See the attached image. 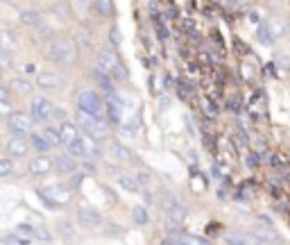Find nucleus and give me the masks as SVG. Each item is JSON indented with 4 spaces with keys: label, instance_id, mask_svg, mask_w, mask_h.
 <instances>
[{
    "label": "nucleus",
    "instance_id": "1",
    "mask_svg": "<svg viewBox=\"0 0 290 245\" xmlns=\"http://www.w3.org/2000/svg\"><path fill=\"white\" fill-rule=\"evenodd\" d=\"M48 59L54 61V64H61V66H68L77 59V48H75V41L66 39V37H59V39H53L46 48Z\"/></svg>",
    "mask_w": 290,
    "mask_h": 245
},
{
    "label": "nucleus",
    "instance_id": "2",
    "mask_svg": "<svg viewBox=\"0 0 290 245\" xmlns=\"http://www.w3.org/2000/svg\"><path fill=\"white\" fill-rule=\"evenodd\" d=\"M95 66H100L105 73H109L113 80H118V82H125L127 77H129V71L125 68L123 59L118 57V53H116L113 48H102V50H100L98 64H95Z\"/></svg>",
    "mask_w": 290,
    "mask_h": 245
},
{
    "label": "nucleus",
    "instance_id": "3",
    "mask_svg": "<svg viewBox=\"0 0 290 245\" xmlns=\"http://www.w3.org/2000/svg\"><path fill=\"white\" fill-rule=\"evenodd\" d=\"M75 120H77L79 130H82L86 136H91V139H95V141L105 139L107 132H109V125H107L105 118H100V116H95V113L84 112V109H77Z\"/></svg>",
    "mask_w": 290,
    "mask_h": 245
},
{
    "label": "nucleus",
    "instance_id": "4",
    "mask_svg": "<svg viewBox=\"0 0 290 245\" xmlns=\"http://www.w3.org/2000/svg\"><path fill=\"white\" fill-rule=\"evenodd\" d=\"M75 100H77V109H84V112L95 113V116H100V118H105L107 105L100 100V95L95 91H91V89H82Z\"/></svg>",
    "mask_w": 290,
    "mask_h": 245
},
{
    "label": "nucleus",
    "instance_id": "5",
    "mask_svg": "<svg viewBox=\"0 0 290 245\" xmlns=\"http://www.w3.org/2000/svg\"><path fill=\"white\" fill-rule=\"evenodd\" d=\"M288 32V23L281 19H272V20H263L261 25H258V41L261 43H272V41H277L279 37H284Z\"/></svg>",
    "mask_w": 290,
    "mask_h": 245
},
{
    "label": "nucleus",
    "instance_id": "6",
    "mask_svg": "<svg viewBox=\"0 0 290 245\" xmlns=\"http://www.w3.org/2000/svg\"><path fill=\"white\" fill-rule=\"evenodd\" d=\"M54 109H57V107H54L48 98H43V95H36V98L30 100V113H32V120L34 123H39V125L48 123L50 118H54Z\"/></svg>",
    "mask_w": 290,
    "mask_h": 245
},
{
    "label": "nucleus",
    "instance_id": "7",
    "mask_svg": "<svg viewBox=\"0 0 290 245\" xmlns=\"http://www.w3.org/2000/svg\"><path fill=\"white\" fill-rule=\"evenodd\" d=\"M32 116H25L20 112H12L7 116V127L14 136H30L32 134Z\"/></svg>",
    "mask_w": 290,
    "mask_h": 245
},
{
    "label": "nucleus",
    "instance_id": "8",
    "mask_svg": "<svg viewBox=\"0 0 290 245\" xmlns=\"http://www.w3.org/2000/svg\"><path fill=\"white\" fill-rule=\"evenodd\" d=\"M91 136H77V139L72 141L68 148V154H72L75 159H86L89 154H93V157H100V150L91 143Z\"/></svg>",
    "mask_w": 290,
    "mask_h": 245
},
{
    "label": "nucleus",
    "instance_id": "9",
    "mask_svg": "<svg viewBox=\"0 0 290 245\" xmlns=\"http://www.w3.org/2000/svg\"><path fill=\"white\" fill-rule=\"evenodd\" d=\"M36 86L39 89H46V91H59V89H64V82H61L59 75L54 73H39L36 75Z\"/></svg>",
    "mask_w": 290,
    "mask_h": 245
},
{
    "label": "nucleus",
    "instance_id": "10",
    "mask_svg": "<svg viewBox=\"0 0 290 245\" xmlns=\"http://www.w3.org/2000/svg\"><path fill=\"white\" fill-rule=\"evenodd\" d=\"M91 77L95 80V84L102 89L105 93H116V86H113V77L109 73H105L100 66L91 68Z\"/></svg>",
    "mask_w": 290,
    "mask_h": 245
},
{
    "label": "nucleus",
    "instance_id": "11",
    "mask_svg": "<svg viewBox=\"0 0 290 245\" xmlns=\"http://www.w3.org/2000/svg\"><path fill=\"white\" fill-rule=\"evenodd\" d=\"M184 218H186V209L181 205L172 202L170 207H165V225L168 227H175L179 223H184Z\"/></svg>",
    "mask_w": 290,
    "mask_h": 245
},
{
    "label": "nucleus",
    "instance_id": "12",
    "mask_svg": "<svg viewBox=\"0 0 290 245\" xmlns=\"http://www.w3.org/2000/svg\"><path fill=\"white\" fill-rule=\"evenodd\" d=\"M20 23L27 27H36L41 32H46V23H43V16L39 12H34V9H25V12L20 14Z\"/></svg>",
    "mask_w": 290,
    "mask_h": 245
},
{
    "label": "nucleus",
    "instance_id": "13",
    "mask_svg": "<svg viewBox=\"0 0 290 245\" xmlns=\"http://www.w3.org/2000/svg\"><path fill=\"white\" fill-rule=\"evenodd\" d=\"M77 220L84 227H98L100 225V213L95 211V209H91V207H79Z\"/></svg>",
    "mask_w": 290,
    "mask_h": 245
},
{
    "label": "nucleus",
    "instance_id": "14",
    "mask_svg": "<svg viewBox=\"0 0 290 245\" xmlns=\"http://www.w3.org/2000/svg\"><path fill=\"white\" fill-rule=\"evenodd\" d=\"M0 50L7 55H12L18 50V37L14 32H9V30H2L0 32Z\"/></svg>",
    "mask_w": 290,
    "mask_h": 245
},
{
    "label": "nucleus",
    "instance_id": "15",
    "mask_svg": "<svg viewBox=\"0 0 290 245\" xmlns=\"http://www.w3.org/2000/svg\"><path fill=\"white\" fill-rule=\"evenodd\" d=\"M5 150H7L9 157H25L27 154V143L23 141V136H12V139L7 141Z\"/></svg>",
    "mask_w": 290,
    "mask_h": 245
},
{
    "label": "nucleus",
    "instance_id": "16",
    "mask_svg": "<svg viewBox=\"0 0 290 245\" xmlns=\"http://www.w3.org/2000/svg\"><path fill=\"white\" fill-rule=\"evenodd\" d=\"M54 168H59L66 175H72V172H77V161H75L72 154H57L54 157Z\"/></svg>",
    "mask_w": 290,
    "mask_h": 245
},
{
    "label": "nucleus",
    "instance_id": "17",
    "mask_svg": "<svg viewBox=\"0 0 290 245\" xmlns=\"http://www.w3.org/2000/svg\"><path fill=\"white\" fill-rule=\"evenodd\" d=\"M30 143H32V148L36 150V152H50L53 150V143H50V139H48L43 132H32L30 134Z\"/></svg>",
    "mask_w": 290,
    "mask_h": 245
},
{
    "label": "nucleus",
    "instance_id": "18",
    "mask_svg": "<svg viewBox=\"0 0 290 245\" xmlns=\"http://www.w3.org/2000/svg\"><path fill=\"white\" fill-rule=\"evenodd\" d=\"M59 132H61V146H71L72 141L79 136V134H77V127L72 125V123H64V125L59 127Z\"/></svg>",
    "mask_w": 290,
    "mask_h": 245
},
{
    "label": "nucleus",
    "instance_id": "19",
    "mask_svg": "<svg viewBox=\"0 0 290 245\" xmlns=\"http://www.w3.org/2000/svg\"><path fill=\"white\" fill-rule=\"evenodd\" d=\"M50 161L46 159V157H36V159H32L30 161V166H27V168H30V172H32V175H46L48 170H50Z\"/></svg>",
    "mask_w": 290,
    "mask_h": 245
},
{
    "label": "nucleus",
    "instance_id": "20",
    "mask_svg": "<svg viewBox=\"0 0 290 245\" xmlns=\"http://www.w3.org/2000/svg\"><path fill=\"white\" fill-rule=\"evenodd\" d=\"M12 89L16 93H20V95H30V93H32V84H30L25 77H16V80H12Z\"/></svg>",
    "mask_w": 290,
    "mask_h": 245
},
{
    "label": "nucleus",
    "instance_id": "21",
    "mask_svg": "<svg viewBox=\"0 0 290 245\" xmlns=\"http://www.w3.org/2000/svg\"><path fill=\"white\" fill-rule=\"evenodd\" d=\"M43 134L50 139V143H53V146H61V132L57 130V127H46V130H43Z\"/></svg>",
    "mask_w": 290,
    "mask_h": 245
},
{
    "label": "nucleus",
    "instance_id": "22",
    "mask_svg": "<svg viewBox=\"0 0 290 245\" xmlns=\"http://www.w3.org/2000/svg\"><path fill=\"white\" fill-rule=\"evenodd\" d=\"M12 170H14V164H12V159H9V154H7V157L0 159V177H9Z\"/></svg>",
    "mask_w": 290,
    "mask_h": 245
},
{
    "label": "nucleus",
    "instance_id": "23",
    "mask_svg": "<svg viewBox=\"0 0 290 245\" xmlns=\"http://www.w3.org/2000/svg\"><path fill=\"white\" fill-rule=\"evenodd\" d=\"M147 211H145V207H134V223H139V225H147Z\"/></svg>",
    "mask_w": 290,
    "mask_h": 245
},
{
    "label": "nucleus",
    "instance_id": "24",
    "mask_svg": "<svg viewBox=\"0 0 290 245\" xmlns=\"http://www.w3.org/2000/svg\"><path fill=\"white\" fill-rule=\"evenodd\" d=\"M98 12L102 16H113V0H98Z\"/></svg>",
    "mask_w": 290,
    "mask_h": 245
},
{
    "label": "nucleus",
    "instance_id": "25",
    "mask_svg": "<svg viewBox=\"0 0 290 245\" xmlns=\"http://www.w3.org/2000/svg\"><path fill=\"white\" fill-rule=\"evenodd\" d=\"M227 243L229 245H247V241H245V236H240V234H229V236H227Z\"/></svg>",
    "mask_w": 290,
    "mask_h": 245
},
{
    "label": "nucleus",
    "instance_id": "26",
    "mask_svg": "<svg viewBox=\"0 0 290 245\" xmlns=\"http://www.w3.org/2000/svg\"><path fill=\"white\" fill-rule=\"evenodd\" d=\"M120 184L125 186L127 191H139V186H136V182H134V179H129V177H120Z\"/></svg>",
    "mask_w": 290,
    "mask_h": 245
},
{
    "label": "nucleus",
    "instance_id": "27",
    "mask_svg": "<svg viewBox=\"0 0 290 245\" xmlns=\"http://www.w3.org/2000/svg\"><path fill=\"white\" fill-rule=\"evenodd\" d=\"M186 245H209V241L204 239H198V236H186V239H181Z\"/></svg>",
    "mask_w": 290,
    "mask_h": 245
},
{
    "label": "nucleus",
    "instance_id": "28",
    "mask_svg": "<svg viewBox=\"0 0 290 245\" xmlns=\"http://www.w3.org/2000/svg\"><path fill=\"white\" fill-rule=\"evenodd\" d=\"M116 154H118L120 159H132V152H129V150H125L123 146H116Z\"/></svg>",
    "mask_w": 290,
    "mask_h": 245
},
{
    "label": "nucleus",
    "instance_id": "29",
    "mask_svg": "<svg viewBox=\"0 0 290 245\" xmlns=\"http://www.w3.org/2000/svg\"><path fill=\"white\" fill-rule=\"evenodd\" d=\"M254 236H258V239H265V243H272V234L265 232V229H256V232H254Z\"/></svg>",
    "mask_w": 290,
    "mask_h": 245
},
{
    "label": "nucleus",
    "instance_id": "30",
    "mask_svg": "<svg viewBox=\"0 0 290 245\" xmlns=\"http://www.w3.org/2000/svg\"><path fill=\"white\" fill-rule=\"evenodd\" d=\"M16 232H23V234H36V229L34 227H30V225H18V229Z\"/></svg>",
    "mask_w": 290,
    "mask_h": 245
},
{
    "label": "nucleus",
    "instance_id": "31",
    "mask_svg": "<svg viewBox=\"0 0 290 245\" xmlns=\"http://www.w3.org/2000/svg\"><path fill=\"white\" fill-rule=\"evenodd\" d=\"M111 43H113V46H118V43H120V32L116 30V27L111 30Z\"/></svg>",
    "mask_w": 290,
    "mask_h": 245
},
{
    "label": "nucleus",
    "instance_id": "32",
    "mask_svg": "<svg viewBox=\"0 0 290 245\" xmlns=\"http://www.w3.org/2000/svg\"><path fill=\"white\" fill-rule=\"evenodd\" d=\"M0 100H9V89H7V84L0 86Z\"/></svg>",
    "mask_w": 290,
    "mask_h": 245
},
{
    "label": "nucleus",
    "instance_id": "33",
    "mask_svg": "<svg viewBox=\"0 0 290 245\" xmlns=\"http://www.w3.org/2000/svg\"><path fill=\"white\" fill-rule=\"evenodd\" d=\"M54 118H66V112H64V109H59V107H57V109H54Z\"/></svg>",
    "mask_w": 290,
    "mask_h": 245
},
{
    "label": "nucleus",
    "instance_id": "34",
    "mask_svg": "<svg viewBox=\"0 0 290 245\" xmlns=\"http://www.w3.org/2000/svg\"><path fill=\"white\" fill-rule=\"evenodd\" d=\"M2 2H5V5H9V2H12V0H2Z\"/></svg>",
    "mask_w": 290,
    "mask_h": 245
},
{
    "label": "nucleus",
    "instance_id": "35",
    "mask_svg": "<svg viewBox=\"0 0 290 245\" xmlns=\"http://www.w3.org/2000/svg\"><path fill=\"white\" fill-rule=\"evenodd\" d=\"M177 245H186V243H184V241H181V243H177Z\"/></svg>",
    "mask_w": 290,
    "mask_h": 245
}]
</instances>
